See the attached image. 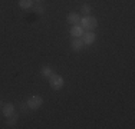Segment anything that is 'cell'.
I'll use <instances>...</instances> for the list:
<instances>
[{
	"instance_id": "obj_2",
	"label": "cell",
	"mask_w": 135,
	"mask_h": 129,
	"mask_svg": "<svg viewBox=\"0 0 135 129\" xmlns=\"http://www.w3.org/2000/svg\"><path fill=\"white\" fill-rule=\"evenodd\" d=\"M49 83L53 90H60L63 88V77L60 75H56V73H52L49 76Z\"/></svg>"
},
{
	"instance_id": "obj_1",
	"label": "cell",
	"mask_w": 135,
	"mask_h": 129,
	"mask_svg": "<svg viewBox=\"0 0 135 129\" xmlns=\"http://www.w3.org/2000/svg\"><path fill=\"white\" fill-rule=\"evenodd\" d=\"M81 26L83 30L92 32L94 29L98 27V20L94 17V16H85L83 19H81Z\"/></svg>"
},
{
	"instance_id": "obj_9",
	"label": "cell",
	"mask_w": 135,
	"mask_h": 129,
	"mask_svg": "<svg viewBox=\"0 0 135 129\" xmlns=\"http://www.w3.org/2000/svg\"><path fill=\"white\" fill-rule=\"evenodd\" d=\"M17 113H12L7 116V119H6V123L9 125V126H13V125H16V122H17Z\"/></svg>"
},
{
	"instance_id": "obj_13",
	"label": "cell",
	"mask_w": 135,
	"mask_h": 129,
	"mask_svg": "<svg viewBox=\"0 0 135 129\" xmlns=\"http://www.w3.org/2000/svg\"><path fill=\"white\" fill-rule=\"evenodd\" d=\"M43 12H45V7H43V4H36L35 6V13L36 14H43Z\"/></svg>"
},
{
	"instance_id": "obj_7",
	"label": "cell",
	"mask_w": 135,
	"mask_h": 129,
	"mask_svg": "<svg viewBox=\"0 0 135 129\" xmlns=\"http://www.w3.org/2000/svg\"><path fill=\"white\" fill-rule=\"evenodd\" d=\"M66 22L68 23H70V24H81V16L79 14H76V13H70V14H68V17H66Z\"/></svg>"
},
{
	"instance_id": "obj_6",
	"label": "cell",
	"mask_w": 135,
	"mask_h": 129,
	"mask_svg": "<svg viewBox=\"0 0 135 129\" xmlns=\"http://www.w3.org/2000/svg\"><path fill=\"white\" fill-rule=\"evenodd\" d=\"M83 33H85V30L82 29L81 24H75V26H72V29H70V34H72L73 37H82Z\"/></svg>"
},
{
	"instance_id": "obj_5",
	"label": "cell",
	"mask_w": 135,
	"mask_h": 129,
	"mask_svg": "<svg viewBox=\"0 0 135 129\" xmlns=\"http://www.w3.org/2000/svg\"><path fill=\"white\" fill-rule=\"evenodd\" d=\"M70 46H72V49L75 50V52H79V50L83 49L85 43H83V40H82L81 37H75V39L72 40V43H70Z\"/></svg>"
},
{
	"instance_id": "obj_8",
	"label": "cell",
	"mask_w": 135,
	"mask_h": 129,
	"mask_svg": "<svg viewBox=\"0 0 135 129\" xmlns=\"http://www.w3.org/2000/svg\"><path fill=\"white\" fill-rule=\"evenodd\" d=\"M12 113H15V106H13V103H6V105L3 106V115L7 118V116L12 115Z\"/></svg>"
},
{
	"instance_id": "obj_10",
	"label": "cell",
	"mask_w": 135,
	"mask_h": 129,
	"mask_svg": "<svg viewBox=\"0 0 135 129\" xmlns=\"http://www.w3.org/2000/svg\"><path fill=\"white\" fill-rule=\"evenodd\" d=\"M19 6L22 9H30L33 6V0H19Z\"/></svg>"
},
{
	"instance_id": "obj_4",
	"label": "cell",
	"mask_w": 135,
	"mask_h": 129,
	"mask_svg": "<svg viewBox=\"0 0 135 129\" xmlns=\"http://www.w3.org/2000/svg\"><path fill=\"white\" fill-rule=\"evenodd\" d=\"M82 40H83V43L85 44H92L95 42V39H96V36H95V33L94 32H86V33H83L82 34Z\"/></svg>"
},
{
	"instance_id": "obj_15",
	"label": "cell",
	"mask_w": 135,
	"mask_h": 129,
	"mask_svg": "<svg viewBox=\"0 0 135 129\" xmlns=\"http://www.w3.org/2000/svg\"><path fill=\"white\" fill-rule=\"evenodd\" d=\"M35 2H37V3H42V2H43V0H35Z\"/></svg>"
},
{
	"instance_id": "obj_11",
	"label": "cell",
	"mask_w": 135,
	"mask_h": 129,
	"mask_svg": "<svg viewBox=\"0 0 135 129\" xmlns=\"http://www.w3.org/2000/svg\"><path fill=\"white\" fill-rule=\"evenodd\" d=\"M81 12H82L85 16H89V13L92 12V7H91V4H83L82 7H81Z\"/></svg>"
},
{
	"instance_id": "obj_12",
	"label": "cell",
	"mask_w": 135,
	"mask_h": 129,
	"mask_svg": "<svg viewBox=\"0 0 135 129\" xmlns=\"http://www.w3.org/2000/svg\"><path fill=\"white\" fill-rule=\"evenodd\" d=\"M42 75H43L45 77H49L50 75H52V69H50L49 66H43L42 67Z\"/></svg>"
},
{
	"instance_id": "obj_14",
	"label": "cell",
	"mask_w": 135,
	"mask_h": 129,
	"mask_svg": "<svg viewBox=\"0 0 135 129\" xmlns=\"http://www.w3.org/2000/svg\"><path fill=\"white\" fill-rule=\"evenodd\" d=\"M29 109V106H27V103L26 102H22L20 103V111H23V112H26Z\"/></svg>"
},
{
	"instance_id": "obj_3",
	"label": "cell",
	"mask_w": 135,
	"mask_h": 129,
	"mask_svg": "<svg viewBox=\"0 0 135 129\" xmlns=\"http://www.w3.org/2000/svg\"><path fill=\"white\" fill-rule=\"evenodd\" d=\"M26 103H27L29 109H39L42 106V103H43V98H42L40 95H35V96H32Z\"/></svg>"
}]
</instances>
